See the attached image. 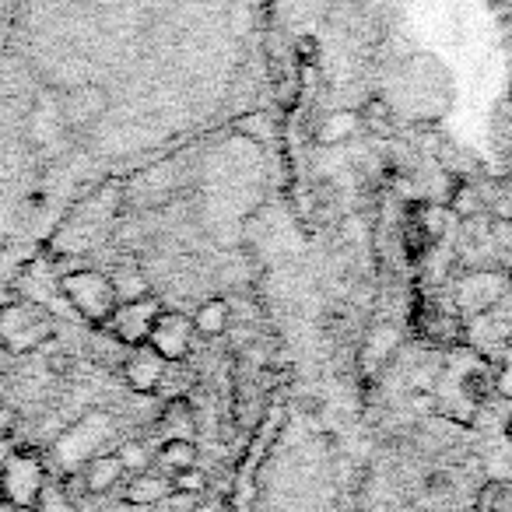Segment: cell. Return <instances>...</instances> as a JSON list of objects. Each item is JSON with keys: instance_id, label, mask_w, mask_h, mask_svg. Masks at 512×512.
<instances>
[{"instance_id": "cell-1", "label": "cell", "mask_w": 512, "mask_h": 512, "mask_svg": "<svg viewBox=\"0 0 512 512\" xmlns=\"http://www.w3.org/2000/svg\"><path fill=\"white\" fill-rule=\"evenodd\" d=\"M46 495V463L32 449H18L4 460L0 467V498L11 509L32 512L39 505V498Z\"/></svg>"}, {"instance_id": "cell-2", "label": "cell", "mask_w": 512, "mask_h": 512, "mask_svg": "<svg viewBox=\"0 0 512 512\" xmlns=\"http://www.w3.org/2000/svg\"><path fill=\"white\" fill-rule=\"evenodd\" d=\"M60 292H64L67 306L74 309V313H81L88 323H95V327H106L109 320H113L116 313V292H113V281H109V274L102 271H71L60 278Z\"/></svg>"}, {"instance_id": "cell-3", "label": "cell", "mask_w": 512, "mask_h": 512, "mask_svg": "<svg viewBox=\"0 0 512 512\" xmlns=\"http://www.w3.org/2000/svg\"><path fill=\"white\" fill-rule=\"evenodd\" d=\"M53 337V320L32 302H15V306L0 309V344L15 355H29L39 344Z\"/></svg>"}, {"instance_id": "cell-4", "label": "cell", "mask_w": 512, "mask_h": 512, "mask_svg": "<svg viewBox=\"0 0 512 512\" xmlns=\"http://www.w3.org/2000/svg\"><path fill=\"white\" fill-rule=\"evenodd\" d=\"M113 435V418H109L106 411H92L85 414V418L78 421V425H71L64 435H60L57 442V460L64 463L67 470L74 467H85L92 456L106 453L102 449V442Z\"/></svg>"}, {"instance_id": "cell-5", "label": "cell", "mask_w": 512, "mask_h": 512, "mask_svg": "<svg viewBox=\"0 0 512 512\" xmlns=\"http://www.w3.org/2000/svg\"><path fill=\"white\" fill-rule=\"evenodd\" d=\"M144 344H151V348H155L165 362H183V358L190 355V348H193L190 316L172 313V309H162V313L155 316V323H151Z\"/></svg>"}, {"instance_id": "cell-6", "label": "cell", "mask_w": 512, "mask_h": 512, "mask_svg": "<svg viewBox=\"0 0 512 512\" xmlns=\"http://www.w3.org/2000/svg\"><path fill=\"white\" fill-rule=\"evenodd\" d=\"M158 313H162V306H158L155 299L127 302V306H116L113 320H109L106 327H113L116 341L127 344V348H134V344H144V337H148V330H151V323H155Z\"/></svg>"}, {"instance_id": "cell-7", "label": "cell", "mask_w": 512, "mask_h": 512, "mask_svg": "<svg viewBox=\"0 0 512 512\" xmlns=\"http://www.w3.org/2000/svg\"><path fill=\"white\" fill-rule=\"evenodd\" d=\"M165 358L151 344H134L130 355L123 358V379L134 393H155L165 379Z\"/></svg>"}, {"instance_id": "cell-8", "label": "cell", "mask_w": 512, "mask_h": 512, "mask_svg": "<svg viewBox=\"0 0 512 512\" xmlns=\"http://www.w3.org/2000/svg\"><path fill=\"white\" fill-rule=\"evenodd\" d=\"M106 106H109V99L102 88H78V92H71L64 99L60 116H64V127H85L95 116L106 113Z\"/></svg>"}, {"instance_id": "cell-9", "label": "cell", "mask_w": 512, "mask_h": 512, "mask_svg": "<svg viewBox=\"0 0 512 512\" xmlns=\"http://www.w3.org/2000/svg\"><path fill=\"white\" fill-rule=\"evenodd\" d=\"M123 474H127V470H123L116 453H99L81 467V481H85L88 495H106V491H113L116 484L123 481Z\"/></svg>"}, {"instance_id": "cell-10", "label": "cell", "mask_w": 512, "mask_h": 512, "mask_svg": "<svg viewBox=\"0 0 512 512\" xmlns=\"http://www.w3.org/2000/svg\"><path fill=\"white\" fill-rule=\"evenodd\" d=\"M172 495V481L169 474L162 470H144V474H134V481H127V498L130 505H151V502H162V498Z\"/></svg>"}, {"instance_id": "cell-11", "label": "cell", "mask_w": 512, "mask_h": 512, "mask_svg": "<svg viewBox=\"0 0 512 512\" xmlns=\"http://www.w3.org/2000/svg\"><path fill=\"white\" fill-rule=\"evenodd\" d=\"M190 323H193V334H197V337H207V341H214V337L225 334L228 323H232V313H228V302H225V299H207V302H200V306L193 309Z\"/></svg>"}, {"instance_id": "cell-12", "label": "cell", "mask_w": 512, "mask_h": 512, "mask_svg": "<svg viewBox=\"0 0 512 512\" xmlns=\"http://www.w3.org/2000/svg\"><path fill=\"white\" fill-rule=\"evenodd\" d=\"M358 130H362L358 109H334L316 127V144H348V137L358 134Z\"/></svg>"}, {"instance_id": "cell-13", "label": "cell", "mask_w": 512, "mask_h": 512, "mask_svg": "<svg viewBox=\"0 0 512 512\" xmlns=\"http://www.w3.org/2000/svg\"><path fill=\"white\" fill-rule=\"evenodd\" d=\"M155 463L162 474H176V470H186V467H197V446L193 439H165L162 449L155 453Z\"/></svg>"}, {"instance_id": "cell-14", "label": "cell", "mask_w": 512, "mask_h": 512, "mask_svg": "<svg viewBox=\"0 0 512 512\" xmlns=\"http://www.w3.org/2000/svg\"><path fill=\"white\" fill-rule=\"evenodd\" d=\"M158 428H162L169 439H190L193 432V404L186 397H176L165 404L162 418H158Z\"/></svg>"}, {"instance_id": "cell-15", "label": "cell", "mask_w": 512, "mask_h": 512, "mask_svg": "<svg viewBox=\"0 0 512 512\" xmlns=\"http://www.w3.org/2000/svg\"><path fill=\"white\" fill-rule=\"evenodd\" d=\"M113 281V292H116V302L127 306V302H141V299H151V285L137 267H120L116 274H109Z\"/></svg>"}, {"instance_id": "cell-16", "label": "cell", "mask_w": 512, "mask_h": 512, "mask_svg": "<svg viewBox=\"0 0 512 512\" xmlns=\"http://www.w3.org/2000/svg\"><path fill=\"white\" fill-rule=\"evenodd\" d=\"M397 348H400V334H397V327H390V323H379V327L369 334V341H365L362 362H369V358L376 355V369H379V365L390 362V358L397 355Z\"/></svg>"}, {"instance_id": "cell-17", "label": "cell", "mask_w": 512, "mask_h": 512, "mask_svg": "<svg viewBox=\"0 0 512 512\" xmlns=\"http://www.w3.org/2000/svg\"><path fill=\"white\" fill-rule=\"evenodd\" d=\"M446 218H449L446 204H414V211H411V221L425 232L428 242L442 239V232H446Z\"/></svg>"}, {"instance_id": "cell-18", "label": "cell", "mask_w": 512, "mask_h": 512, "mask_svg": "<svg viewBox=\"0 0 512 512\" xmlns=\"http://www.w3.org/2000/svg\"><path fill=\"white\" fill-rule=\"evenodd\" d=\"M358 116H362V127L372 130L376 137H390L393 127H397V120H393V109L386 106V99H376V95H372V99L358 109Z\"/></svg>"}, {"instance_id": "cell-19", "label": "cell", "mask_w": 512, "mask_h": 512, "mask_svg": "<svg viewBox=\"0 0 512 512\" xmlns=\"http://www.w3.org/2000/svg\"><path fill=\"white\" fill-rule=\"evenodd\" d=\"M116 456H120V463H123V470H127V474H144V470L155 467V453H151L141 439L123 442V446L116 449Z\"/></svg>"}, {"instance_id": "cell-20", "label": "cell", "mask_w": 512, "mask_h": 512, "mask_svg": "<svg viewBox=\"0 0 512 512\" xmlns=\"http://www.w3.org/2000/svg\"><path fill=\"white\" fill-rule=\"evenodd\" d=\"M446 207H449V214H456V218H463V221L481 214V200H477V190L470 183H456L453 190H449Z\"/></svg>"}, {"instance_id": "cell-21", "label": "cell", "mask_w": 512, "mask_h": 512, "mask_svg": "<svg viewBox=\"0 0 512 512\" xmlns=\"http://www.w3.org/2000/svg\"><path fill=\"white\" fill-rule=\"evenodd\" d=\"M169 481H172V495H186V498L207 495V474H204V470H197V467L176 470Z\"/></svg>"}, {"instance_id": "cell-22", "label": "cell", "mask_w": 512, "mask_h": 512, "mask_svg": "<svg viewBox=\"0 0 512 512\" xmlns=\"http://www.w3.org/2000/svg\"><path fill=\"white\" fill-rule=\"evenodd\" d=\"M505 502H509V484L488 481V484H481V491H477L474 512H505Z\"/></svg>"}, {"instance_id": "cell-23", "label": "cell", "mask_w": 512, "mask_h": 512, "mask_svg": "<svg viewBox=\"0 0 512 512\" xmlns=\"http://www.w3.org/2000/svg\"><path fill=\"white\" fill-rule=\"evenodd\" d=\"M463 390H467V397L474 400V404H477V400H484V397H488V390H491V379H488V372H481V369H477V372H470V376L463 379Z\"/></svg>"}, {"instance_id": "cell-24", "label": "cell", "mask_w": 512, "mask_h": 512, "mask_svg": "<svg viewBox=\"0 0 512 512\" xmlns=\"http://www.w3.org/2000/svg\"><path fill=\"white\" fill-rule=\"evenodd\" d=\"M32 512H74V505L71 502H64L60 495H43L39 498V505Z\"/></svg>"}, {"instance_id": "cell-25", "label": "cell", "mask_w": 512, "mask_h": 512, "mask_svg": "<svg viewBox=\"0 0 512 512\" xmlns=\"http://www.w3.org/2000/svg\"><path fill=\"white\" fill-rule=\"evenodd\" d=\"M11 428H15V411H11V407L4 404V400H0V439H4V435H8Z\"/></svg>"}, {"instance_id": "cell-26", "label": "cell", "mask_w": 512, "mask_h": 512, "mask_svg": "<svg viewBox=\"0 0 512 512\" xmlns=\"http://www.w3.org/2000/svg\"><path fill=\"white\" fill-rule=\"evenodd\" d=\"M186 512H221V509H218V502H193Z\"/></svg>"}, {"instance_id": "cell-27", "label": "cell", "mask_w": 512, "mask_h": 512, "mask_svg": "<svg viewBox=\"0 0 512 512\" xmlns=\"http://www.w3.org/2000/svg\"><path fill=\"white\" fill-rule=\"evenodd\" d=\"M505 432H509V439H512V418H509V425H505Z\"/></svg>"}, {"instance_id": "cell-28", "label": "cell", "mask_w": 512, "mask_h": 512, "mask_svg": "<svg viewBox=\"0 0 512 512\" xmlns=\"http://www.w3.org/2000/svg\"><path fill=\"white\" fill-rule=\"evenodd\" d=\"M505 165H509V176H512V155H509V162H505Z\"/></svg>"}]
</instances>
